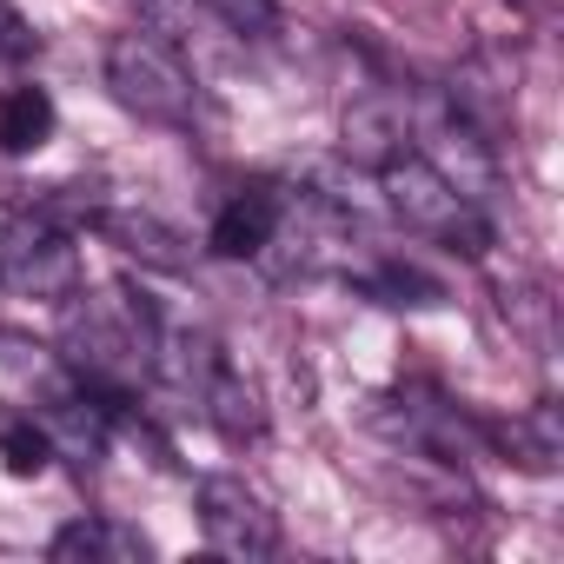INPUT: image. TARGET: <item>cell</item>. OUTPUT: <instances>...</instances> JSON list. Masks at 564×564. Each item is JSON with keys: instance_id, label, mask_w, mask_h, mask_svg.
Masks as SVG:
<instances>
[{"instance_id": "obj_1", "label": "cell", "mask_w": 564, "mask_h": 564, "mask_svg": "<svg viewBox=\"0 0 564 564\" xmlns=\"http://www.w3.org/2000/svg\"><path fill=\"white\" fill-rule=\"evenodd\" d=\"M107 94L147 120V127H166V133H193L206 120V87L199 74L186 67V54L147 28L133 34H113L107 41Z\"/></svg>"}, {"instance_id": "obj_2", "label": "cell", "mask_w": 564, "mask_h": 564, "mask_svg": "<svg viewBox=\"0 0 564 564\" xmlns=\"http://www.w3.org/2000/svg\"><path fill=\"white\" fill-rule=\"evenodd\" d=\"M379 186H386V206L399 213L405 232H419V239H445L452 252H485V246H491L478 199L458 193V186L419 153V147H405L399 160H386V166H379Z\"/></svg>"}, {"instance_id": "obj_3", "label": "cell", "mask_w": 564, "mask_h": 564, "mask_svg": "<svg viewBox=\"0 0 564 564\" xmlns=\"http://www.w3.org/2000/svg\"><path fill=\"white\" fill-rule=\"evenodd\" d=\"M0 286H21L28 300H74L80 293V252L54 206H34L0 239Z\"/></svg>"}, {"instance_id": "obj_4", "label": "cell", "mask_w": 564, "mask_h": 564, "mask_svg": "<svg viewBox=\"0 0 564 564\" xmlns=\"http://www.w3.org/2000/svg\"><path fill=\"white\" fill-rule=\"evenodd\" d=\"M199 531L219 557H239V564H259L279 551V511L246 478H206L199 485Z\"/></svg>"}, {"instance_id": "obj_5", "label": "cell", "mask_w": 564, "mask_h": 564, "mask_svg": "<svg viewBox=\"0 0 564 564\" xmlns=\"http://www.w3.org/2000/svg\"><path fill=\"white\" fill-rule=\"evenodd\" d=\"M279 226H286V199H279V186H239V193L213 213L206 246H213L219 259H259V252L279 239Z\"/></svg>"}, {"instance_id": "obj_6", "label": "cell", "mask_w": 564, "mask_h": 564, "mask_svg": "<svg viewBox=\"0 0 564 564\" xmlns=\"http://www.w3.org/2000/svg\"><path fill=\"white\" fill-rule=\"evenodd\" d=\"M47 551H54L61 564H147V557H153V538H147L140 524H127V518L94 511V518L61 524Z\"/></svg>"}, {"instance_id": "obj_7", "label": "cell", "mask_w": 564, "mask_h": 564, "mask_svg": "<svg viewBox=\"0 0 564 564\" xmlns=\"http://www.w3.org/2000/svg\"><path fill=\"white\" fill-rule=\"evenodd\" d=\"M412 147V127H405V113L392 107V100H366V107H352L346 113V160L352 166H386V160H399Z\"/></svg>"}, {"instance_id": "obj_8", "label": "cell", "mask_w": 564, "mask_h": 564, "mask_svg": "<svg viewBox=\"0 0 564 564\" xmlns=\"http://www.w3.org/2000/svg\"><path fill=\"white\" fill-rule=\"evenodd\" d=\"M54 140V94L47 87H34V80H21V87H8L0 94V153H41Z\"/></svg>"}, {"instance_id": "obj_9", "label": "cell", "mask_w": 564, "mask_h": 564, "mask_svg": "<svg viewBox=\"0 0 564 564\" xmlns=\"http://www.w3.org/2000/svg\"><path fill=\"white\" fill-rule=\"evenodd\" d=\"M94 226L127 252V259H147V265H160V272H180L186 265V252H180V232L173 226H160L153 213H94Z\"/></svg>"}, {"instance_id": "obj_10", "label": "cell", "mask_w": 564, "mask_h": 564, "mask_svg": "<svg viewBox=\"0 0 564 564\" xmlns=\"http://www.w3.org/2000/svg\"><path fill=\"white\" fill-rule=\"evenodd\" d=\"M199 412L226 432V438H259L265 432V412H259V392L232 372V366H219L213 379H206V392H199Z\"/></svg>"}, {"instance_id": "obj_11", "label": "cell", "mask_w": 564, "mask_h": 564, "mask_svg": "<svg viewBox=\"0 0 564 564\" xmlns=\"http://www.w3.org/2000/svg\"><path fill=\"white\" fill-rule=\"evenodd\" d=\"M498 438H505V445H511V458H518V465H531V471H551V465H557V452H564V432H557V412H551V405L518 412L511 425H498Z\"/></svg>"}, {"instance_id": "obj_12", "label": "cell", "mask_w": 564, "mask_h": 564, "mask_svg": "<svg viewBox=\"0 0 564 564\" xmlns=\"http://www.w3.org/2000/svg\"><path fill=\"white\" fill-rule=\"evenodd\" d=\"M0 458H8L14 478H41L47 458H54V438L41 419H14V425H0Z\"/></svg>"}, {"instance_id": "obj_13", "label": "cell", "mask_w": 564, "mask_h": 564, "mask_svg": "<svg viewBox=\"0 0 564 564\" xmlns=\"http://www.w3.org/2000/svg\"><path fill=\"white\" fill-rule=\"evenodd\" d=\"M199 8H206L219 28L246 34V41H272V34H279V8H272V0H199Z\"/></svg>"}, {"instance_id": "obj_14", "label": "cell", "mask_w": 564, "mask_h": 564, "mask_svg": "<svg viewBox=\"0 0 564 564\" xmlns=\"http://www.w3.org/2000/svg\"><path fill=\"white\" fill-rule=\"evenodd\" d=\"M140 14H147V34H160V41L186 47L206 8H199V0H140ZM206 21H213V14H206Z\"/></svg>"}, {"instance_id": "obj_15", "label": "cell", "mask_w": 564, "mask_h": 564, "mask_svg": "<svg viewBox=\"0 0 564 564\" xmlns=\"http://www.w3.org/2000/svg\"><path fill=\"white\" fill-rule=\"evenodd\" d=\"M41 47V34H34V21L14 8V0H0V61H28Z\"/></svg>"}]
</instances>
